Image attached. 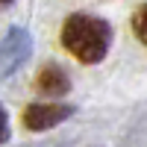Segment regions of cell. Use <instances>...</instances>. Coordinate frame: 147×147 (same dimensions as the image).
<instances>
[{"label":"cell","mask_w":147,"mask_h":147,"mask_svg":"<svg viewBox=\"0 0 147 147\" xmlns=\"http://www.w3.org/2000/svg\"><path fill=\"white\" fill-rule=\"evenodd\" d=\"M62 41L65 50L85 65H97L109 53L112 44V30L103 18L94 15H71L62 27Z\"/></svg>","instance_id":"obj_1"},{"label":"cell","mask_w":147,"mask_h":147,"mask_svg":"<svg viewBox=\"0 0 147 147\" xmlns=\"http://www.w3.org/2000/svg\"><path fill=\"white\" fill-rule=\"evenodd\" d=\"M30 56V32L24 30H12L3 41H0V80L15 74L24 59Z\"/></svg>","instance_id":"obj_2"},{"label":"cell","mask_w":147,"mask_h":147,"mask_svg":"<svg viewBox=\"0 0 147 147\" xmlns=\"http://www.w3.org/2000/svg\"><path fill=\"white\" fill-rule=\"evenodd\" d=\"M71 112L74 109L62 106V103H32L24 112V127L32 132H41V129H50L56 124H62V121H68Z\"/></svg>","instance_id":"obj_3"},{"label":"cell","mask_w":147,"mask_h":147,"mask_svg":"<svg viewBox=\"0 0 147 147\" xmlns=\"http://www.w3.org/2000/svg\"><path fill=\"white\" fill-rule=\"evenodd\" d=\"M35 85H38L41 94H47V97H59V94H65V91L71 88V80H68L65 68H59V65H47V68L38 74Z\"/></svg>","instance_id":"obj_4"},{"label":"cell","mask_w":147,"mask_h":147,"mask_svg":"<svg viewBox=\"0 0 147 147\" xmlns=\"http://www.w3.org/2000/svg\"><path fill=\"white\" fill-rule=\"evenodd\" d=\"M132 30H136V35L147 44V3L136 9V15H132Z\"/></svg>","instance_id":"obj_5"},{"label":"cell","mask_w":147,"mask_h":147,"mask_svg":"<svg viewBox=\"0 0 147 147\" xmlns=\"http://www.w3.org/2000/svg\"><path fill=\"white\" fill-rule=\"evenodd\" d=\"M6 138H9V118L3 112V106H0V144H3Z\"/></svg>","instance_id":"obj_6"},{"label":"cell","mask_w":147,"mask_h":147,"mask_svg":"<svg viewBox=\"0 0 147 147\" xmlns=\"http://www.w3.org/2000/svg\"><path fill=\"white\" fill-rule=\"evenodd\" d=\"M12 3V0H0V9H3V6H9Z\"/></svg>","instance_id":"obj_7"}]
</instances>
